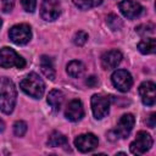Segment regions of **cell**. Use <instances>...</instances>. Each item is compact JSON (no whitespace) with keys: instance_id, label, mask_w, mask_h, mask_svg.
<instances>
[{"instance_id":"obj_1","label":"cell","mask_w":156,"mask_h":156,"mask_svg":"<svg viewBox=\"0 0 156 156\" xmlns=\"http://www.w3.org/2000/svg\"><path fill=\"white\" fill-rule=\"evenodd\" d=\"M16 98H17V90L13 84V82L7 77L0 78V110L10 115L16 105Z\"/></svg>"},{"instance_id":"obj_2","label":"cell","mask_w":156,"mask_h":156,"mask_svg":"<svg viewBox=\"0 0 156 156\" xmlns=\"http://www.w3.org/2000/svg\"><path fill=\"white\" fill-rule=\"evenodd\" d=\"M20 88L29 96L34 99H40L45 91V84L43 79L34 72L28 73L21 82Z\"/></svg>"},{"instance_id":"obj_3","label":"cell","mask_w":156,"mask_h":156,"mask_svg":"<svg viewBox=\"0 0 156 156\" xmlns=\"http://www.w3.org/2000/svg\"><path fill=\"white\" fill-rule=\"evenodd\" d=\"M26 61L23 57H21L13 49L4 46L0 49V67L2 68H11L16 67L18 69L24 68Z\"/></svg>"},{"instance_id":"obj_4","label":"cell","mask_w":156,"mask_h":156,"mask_svg":"<svg viewBox=\"0 0 156 156\" xmlns=\"http://www.w3.org/2000/svg\"><path fill=\"white\" fill-rule=\"evenodd\" d=\"M152 138L149 133L144 132V130H140L138 132L134 141L130 144V152L134 154V155H143L145 154L146 151H149L152 146Z\"/></svg>"},{"instance_id":"obj_5","label":"cell","mask_w":156,"mask_h":156,"mask_svg":"<svg viewBox=\"0 0 156 156\" xmlns=\"http://www.w3.org/2000/svg\"><path fill=\"white\" fill-rule=\"evenodd\" d=\"M9 37L11 39V41H13L15 44H17V45H24L32 38L30 27L28 24H26V23L16 24V26L11 27V29L9 30Z\"/></svg>"},{"instance_id":"obj_6","label":"cell","mask_w":156,"mask_h":156,"mask_svg":"<svg viewBox=\"0 0 156 156\" xmlns=\"http://www.w3.org/2000/svg\"><path fill=\"white\" fill-rule=\"evenodd\" d=\"M91 110L93 115L96 119L104 118L110 110V98L101 95V94H94L91 96Z\"/></svg>"},{"instance_id":"obj_7","label":"cell","mask_w":156,"mask_h":156,"mask_svg":"<svg viewBox=\"0 0 156 156\" xmlns=\"http://www.w3.org/2000/svg\"><path fill=\"white\" fill-rule=\"evenodd\" d=\"M61 13L60 0H41L40 16L45 21H55Z\"/></svg>"},{"instance_id":"obj_8","label":"cell","mask_w":156,"mask_h":156,"mask_svg":"<svg viewBox=\"0 0 156 156\" xmlns=\"http://www.w3.org/2000/svg\"><path fill=\"white\" fill-rule=\"evenodd\" d=\"M111 80H112L113 87L122 93L128 91L133 85V78H132L130 73L126 69L115 71L111 76Z\"/></svg>"},{"instance_id":"obj_9","label":"cell","mask_w":156,"mask_h":156,"mask_svg":"<svg viewBox=\"0 0 156 156\" xmlns=\"http://www.w3.org/2000/svg\"><path fill=\"white\" fill-rule=\"evenodd\" d=\"M99 144L98 138L91 134V133H87V134H80L74 139V146L80 151V152H89L93 151Z\"/></svg>"},{"instance_id":"obj_10","label":"cell","mask_w":156,"mask_h":156,"mask_svg":"<svg viewBox=\"0 0 156 156\" xmlns=\"http://www.w3.org/2000/svg\"><path fill=\"white\" fill-rule=\"evenodd\" d=\"M134 123H135L134 116L132 113H126L119 118V121H118V123L116 126L115 133L117 134L118 138L126 139L130 134V132H132V129L134 127Z\"/></svg>"},{"instance_id":"obj_11","label":"cell","mask_w":156,"mask_h":156,"mask_svg":"<svg viewBox=\"0 0 156 156\" xmlns=\"http://www.w3.org/2000/svg\"><path fill=\"white\" fill-rule=\"evenodd\" d=\"M118 9L121 10L122 15L129 20L139 17L143 12V6L134 0H122L118 4Z\"/></svg>"},{"instance_id":"obj_12","label":"cell","mask_w":156,"mask_h":156,"mask_svg":"<svg viewBox=\"0 0 156 156\" xmlns=\"http://www.w3.org/2000/svg\"><path fill=\"white\" fill-rule=\"evenodd\" d=\"M139 94L141 98V101L146 106H152L156 100V87L154 82L146 80L140 84L139 87Z\"/></svg>"},{"instance_id":"obj_13","label":"cell","mask_w":156,"mask_h":156,"mask_svg":"<svg viewBox=\"0 0 156 156\" xmlns=\"http://www.w3.org/2000/svg\"><path fill=\"white\" fill-rule=\"evenodd\" d=\"M65 116L68 121H72V122H77V121H80L83 117H84V108H83V104L80 100H72L68 102L67 107H66V111H65Z\"/></svg>"},{"instance_id":"obj_14","label":"cell","mask_w":156,"mask_h":156,"mask_svg":"<svg viewBox=\"0 0 156 156\" xmlns=\"http://www.w3.org/2000/svg\"><path fill=\"white\" fill-rule=\"evenodd\" d=\"M122 61V54L118 50H110L101 56V66L104 69L116 68Z\"/></svg>"},{"instance_id":"obj_15","label":"cell","mask_w":156,"mask_h":156,"mask_svg":"<svg viewBox=\"0 0 156 156\" xmlns=\"http://www.w3.org/2000/svg\"><path fill=\"white\" fill-rule=\"evenodd\" d=\"M40 69L43 72V74L49 78L50 80L55 79V68H54V63H52V58L43 55L40 57Z\"/></svg>"},{"instance_id":"obj_16","label":"cell","mask_w":156,"mask_h":156,"mask_svg":"<svg viewBox=\"0 0 156 156\" xmlns=\"http://www.w3.org/2000/svg\"><path fill=\"white\" fill-rule=\"evenodd\" d=\"M63 93L61 90H57V89H54L51 90L49 94H48V104L51 106V108L54 111H60L61 106H62V102H63Z\"/></svg>"},{"instance_id":"obj_17","label":"cell","mask_w":156,"mask_h":156,"mask_svg":"<svg viewBox=\"0 0 156 156\" xmlns=\"http://www.w3.org/2000/svg\"><path fill=\"white\" fill-rule=\"evenodd\" d=\"M66 71H67L68 76H71L72 78H79V77H82L84 74L85 66L83 65V62H80L78 60H73L67 65Z\"/></svg>"},{"instance_id":"obj_18","label":"cell","mask_w":156,"mask_h":156,"mask_svg":"<svg viewBox=\"0 0 156 156\" xmlns=\"http://www.w3.org/2000/svg\"><path fill=\"white\" fill-rule=\"evenodd\" d=\"M48 145L51 146V147L67 146V145H68V141H67V138H66L62 133L55 130V132H52V133L49 135V138H48Z\"/></svg>"},{"instance_id":"obj_19","label":"cell","mask_w":156,"mask_h":156,"mask_svg":"<svg viewBox=\"0 0 156 156\" xmlns=\"http://www.w3.org/2000/svg\"><path fill=\"white\" fill-rule=\"evenodd\" d=\"M138 50L144 54V55H149V54H154L156 50V40L155 38H146L144 40H141L138 44Z\"/></svg>"},{"instance_id":"obj_20","label":"cell","mask_w":156,"mask_h":156,"mask_svg":"<svg viewBox=\"0 0 156 156\" xmlns=\"http://www.w3.org/2000/svg\"><path fill=\"white\" fill-rule=\"evenodd\" d=\"M73 4L80 9V10H89V9H93V7H96L99 6L102 0H72Z\"/></svg>"},{"instance_id":"obj_21","label":"cell","mask_w":156,"mask_h":156,"mask_svg":"<svg viewBox=\"0 0 156 156\" xmlns=\"http://www.w3.org/2000/svg\"><path fill=\"white\" fill-rule=\"evenodd\" d=\"M106 23L110 27V29H112V30H119L123 27L122 20L117 15H115V13H110L106 17Z\"/></svg>"},{"instance_id":"obj_22","label":"cell","mask_w":156,"mask_h":156,"mask_svg":"<svg viewBox=\"0 0 156 156\" xmlns=\"http://www.w3.org/2000/svg\"><path fill=\"white\" fill-rule=\"evenodd\" d=\"M135 32L141 35V37H146V35H150V34H154L155 33V24L152 23H146V24H140L135 28Z\"/></svg>"},{"instance_id":"obj_23","label":"cell","mask_w":156,"mask_h":156,"mask_svg":"<svg viewBox=\"0 0 156 156\" xmlns=\"http://www.w3.org/2000/svg\"><path fill=\"white\" fill-rule=\"evenodd\" d=\"M27 132V123L23 121H17L13 124V133L17 136H23Z\"/></svg>"},{"instance_id":"obj_24","label":"cell","mask_w":156,"mask_h":156,"mask_svg":"<svg viewBox=\"0 0 156 156\" xmlns=\"http://www.w3.org/2000/svg\"><path fill=\"white\" fill-rule=\"evenodd\" d=\"M87 40H88V34L84 30H78L73 37V43L78 46L84 45L87 43Z\"/></svg>"},{"instance_id":"obj_25","label":"cell","mask_w":156,"mask_h":156,"mask_svg":"<svg viewBox=\"0 0 156 156\" xmlns=\"http://www.w3.org/2000/svg\"><path fill=\"white\" fill-rule=\"evenodd\" d=\"M21 4L27 12H34L37 7V0H21Z\"/></svg>"},{"instance_id":"obj_26","label":"cell","mask_w":156,"mask_h":156,"mask_svg":"<svg viewBox=\"0 0 156 156\" xmlns=\"http://www.w3.org/2000/svg\"><path fill=\"white\" fill-rule=\"evenodd\" d=\"M1 6H2V11L7 13V12L12 11V9L15 6V0H1Z\"/></svg>"},{"instance_id":"obj_27","label":"cell","mask_w":156,"mask_h":156,"mask_svg":"<svg viewBox=\"0 0 156 156\" xmlns=\"http://www.w3.org/2000/svg\"><path fill=\"white\" fill-rule=\"evenodd\" d=\"M85 84H87L88 87H90V88H94V87L98 84V78H96L95 76H90V77H88V78L85 79Z\"/></svg>"},{"instance_id":"obj_28","label":"cell","mask_w":156,"mask_h":156,"mask_svg":"<svg viewBox=\"0 0 156 156\" xmlns=\"http://www.w3.org/2000/svg\"><path fill=\"white\" fill-rule=\"evenodd\" d=\"M155 119H156V115H155V113H151L150 117H149V119L146 121V124H147L150 128H154V127H155Z\"/></svg>"},{"instance_id":"obj_29","label":"cell","mask_w":156,"mask_h":156,"mask_svg":"<svg viewBox=\"0 0 156 156\" xmlns=\"http://www.w3.org/2000/svg\"><path fill=\"white\" fill-rule=\"evenodd\" d=\"M4 129H5V123L2 119H0V132H2Z\"/></svg>"},{"instance_id":"obj_30","label":"cell","mask_w":156,"mask_h":156,"mask_svg":"<svg viewBox=\"0 0 156 156\" xmlns=\"http://www.w3.org/2000/svg\"><path fill=\"white\" fill-rule=\"evenodd\" d=\"M1 24H2V21H1V18H0V27H1Z\"/></svg>"}]
</instances>
